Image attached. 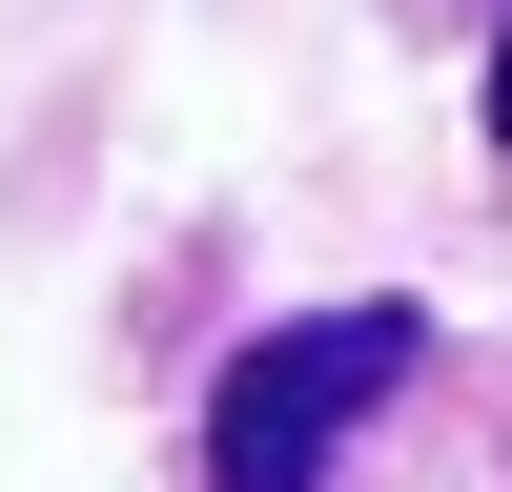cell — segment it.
Segmentation results:
<instances>
[{"label": "cell", "mask_w": 512, "mask_h": 492, "mask_svg": "<svg viewBox=\"0 0 512 492\" xmlns=\"http://www.w3.org/2000/svg\"><path fill=\"white\" fill-rule=\"evenodd\" d=\"M492 144H512V21H492Z\"/></svg>", "instance_id": "2"}, {"label": "cell", "mask_w": 512, "mask_h": 492, "mask_svg": "<svg viewBox=\"0 0 512 492\" xmlns=\"http://www.w3.org/2000/svg\"><path fill=\"white\" fill-rule=\"evenodd\" d=\"M410 349L431 328L369 287V308H287V328H246L226 349V390H205V492H328L349 472V431L410 390Z\"/></svg>", "instance_id": "1"}]
</instances>
